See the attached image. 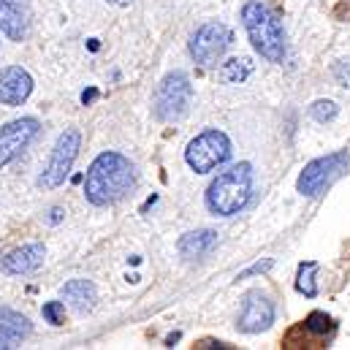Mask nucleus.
<instances>
[{
    "mask_svg": "<svg viewBox=\"0 0 350 350\" xmlns=\"http://www.w3.org/2000/svg\"><path fill=\"white\" fill-rule=\"evenodd\" d=\"M41 312H44L46 323H52V326H60V323H63V318H66V301H46Z\"/></svg>",
    "mask_w": 350,
    "mask_h": 350,
    "instance_id": "nucleus-21",
    "label": "nucleus"
},
{
    "mask_svg": "<svg viewBox=\"0 0 350 350\" xmlns=\"http://www.w3.org/2000/svg\"><path fill=\"white\" fill-rule=\"evenodd\" d=\"M274 323V301L261 293V291H250L242 299V312H239V332L245 334H261Z\"/></svg>",
    "mask_w": 350,
    "mask_h": 350,
    "instance_id": "nucleus-10",
    "label": "nucleus"
},
{
    "mask_svg": "<svg viewBox=\"0 0 350 350\" xmlns=\"http://www.w3.org/2000/svg\"><path fill=\"white\" fill-rule=\"evenodd\" d=\"M228 44H231V30L223 22H206L193 33L187 49L198 66L209 68V66H217L223 60Z\"/></svg>",
    "mask_w": 350,
    "mask_h": 350,
    "instance_id": "nucleus-8",
    "label": "nucleus"
},
{
    "mask_svg": "<svg viewBox=\"0 0 350 350\" xmlns=\"http://www.w3.org/2000/svg\"><path fill=\"white\" fill-rule=\"evenodd\" d=\"M30 27L27 0H0V33L11 41H22Z\"/></svg>",
    "mask_w": 350,
    "mask_h": 350,
    "instance_id": "nucleus-13",
    "label": "nucleus"
},
{
    "mask_svg": "<svg viewBox=\"0 0 350 350\" xmlns=\"http://www.w3.org/2000/svg\"><path fill=\"white\" fill-rule=\"evenodd\" d=\"M215 245H217V234H215L212 228H201V231L185 234V237L179 239L176 250H179V256H182L185 261H201V258H206V256L215 250Z\"/></svg>",
    "mask_w": 350,
    "mask_h": 350,
    "instance_id": "nucleus-15",
    "label": "nucleus"
},
{
    "mask_svg": "<svg viewBox=\"0 0 350 350\" xmlns=\"http://www.w3.org/2000/svg\"><path fill=\"white\" fill-rule=\"evenodd\" d=\"M38 128L41 125L36 117H19L0 128V169L16 161L27 150V144L38 136Z\"/></svg>",
    "mask_w": 350,
    "mask_h": 350,
    "instance_id": "nucleus-9",
    "label": "nucleus"
},
{
    "mask_svg": "<svg viewBox=\"0 0 350 350\" xmlns=\"http://www.w3.org/2000/svg\"><path fill=\"white\" fill-rule=\"evenodd\" d=\"M79 150H82V133H79L77 128L63 131V133L57 136V142H55V150H52V155H49L44 172L38 176V185L46 187V190L60 187V185L71 176V172H74V163H77V158H79Z\"/></svg>",
    "mask_w": 350,
    "mask_h": 350,
    "instance_id": "nucleus-6",
    "label": "nucleus"
},
{
    "mask_svg": "<svg viewBox=\"0 0 350 350\" xmlns=\"http://www.w3.org/2000/svg\"><path fill=\"white\" fill-rule=\"evenodd\" d=\"M33 77L22 66H8L0 71V103L3 106H22L33 95Z\"/></svg>",
    "mask_w": 350,
    "mask_h": 350,
    "instance_id": "nucleus-12",
    "label": "nucleus"
},
{
    "mask_svg": "<svg viewBox=\"0 0 350 350\" xmlns=\"http://www.w3.org/2000/svg\"><path fill=\"white\" fill-rule=\"evenodd\" d=\"M228 158H231V142L217 128H209V131L198 133L185 150V163L196 174H209V172L220 169Z\"/></svg>",
    "mask_w": 350,
    "mask_h": 350,
    "instance_id": "nucleus-5",
    "label": "nucleus"
},
{
    "mask_svg": "<svg viewBox=\"0 0 350 350\" xmlns=\"http://www.w3.org/2000/svg\"><path fill=\"white\" fill-rule=\"evenodd\" d=\"M242 22L247 30V38L253 49L269 63L285 60V30L280 25V16L261 0H250L242 8Z\"/></svg>",
    "mask_w": 350,
    "mask_h": 350,
    "instance_id": "nucleus-3",
    "label": "nucleus"
},
{
    "mask_svg": "<svg viewBox=\"0 0 350 350\" xmlns=\"http://www.w3.org/2000/svg\"><path fill=\"white\" fill-rule=\"evenodd\" d=\"M250 74H253V60L250 57H231L220 68V79L226 85H242Z\"/></svg>",
    "mask_w": 350,
    "mask_h": 350,
    "instance_id": "nucleus-17",
    "label": "nucleus"
},
{
    "mask_svg": "<svg viewBox=\"0 0 350 350\" xmlns=\"http://www.w3.org/2000/svg\"><path fill=\"white\" fill-rule=\"evenodd\" d=\"M92 98H95V90H88V92H82V100H85V103H90Z\"/></svg>",
    "mask_w": 350,
    "mask_h": 350,
    "instance_id": "nucleus-25",
    "label": "nucleus"
},
{
    "mask_svg": "<svg viewBox=\"0 0 350 350\" xmlns=\"http://www.w3.org/2000/svg\"><path fill=\"white\" fill-rule=\"evenodd\" d=\"M60 296H63L66 307H71V310L79 312V315L90 312V310L95 307V301H98V291H95V285H92L90 280H82V277L68 280V282L60 288Z\"/></svg>",
    "mask_w": 350,
    "mask_h": 350,
    "instance_id": "nucleus-14",
    "label": "nucleus"
},
{
    "mask_svg": "<svg viewBox=\"0 0 350 350\" xmlns=\"http://www.w3.org/2000/svg\"><path fill=\"white\" fill-rule=\"evenodd\" d=\"M350 166V152L348 150H340V152H329L323 158H315L304 166V172L296 179V190L307 198L318 196L323 187H329L337 176L342 174Z\"/></svg>",
    "mask_w": 350,
    "mask_h": 350,
    "instance_id": "nucleus-7",
    "label": "nucleus"
},
{
    "mask_svg": "<svg viewBox=\"0 0 350 350\" xmlns=\"http://www.w3.org/2000/svg\"><path fill=\"white\" fill-rule=\"evenodd\" d=\"M334 79L342 85V88H350V60H340L334 66Z\"/></svg>",
    "mask_w": 350,
    "mask_h": 350,
    "instance_id": "nucleus-22",
    "label": "nucleus"
},
{
    "mask_svg": "<svg viewBox=\"0 0 350 350\" xmlns=\"http://www.w3.org/2000/svg\"><path fill=\"white\" fill-rule=\"evenodd\" d=\"M33 326L25 315L14 312V310H3L0 312V350L16 348V342H22L25 337H30Z\"/></svg>",
    "mask_w": 350,
    "mask_h": 350,
    "instance_id": "nucleus-16",
    "label": "nucleus"
},
{
    "mask_svg": "<svg viewBox=\"0 0 350 350\" xmlns=\"http://www.w3.org/2000/svg\"><path fill=\"white\" fill-rule=\"evenodd\" d=\"M109 3H114V5H128L131 0H109Z\"/></svg>",
    "mask_w": 350,
    "mask_h": 350,
    "instance_id": "nucleus-26",
    "label": "nucleus"
},
{
    "mask_svg": "<svg viewBox=\"0 0 350 350\" xmlns=\"http://www.w3.org/2000/svg\"><path fill=\"white\" fill-rule=\"evenodd\" d=\"M337 114H340V106H337L334 100H315V103L310 106V117H312L315 122H332Z\"/></svg>",
    "mask_w": 350,
    "mask_h": 350,
    "instance_id": "nucleus-20",
    "label": "nucleus"
},
{
    "mask_svg": "<svg viewBox=\"0 0 350 350\" xmlns=\"http://www.w3.org/2000/svg\"><path fill=\"white\" fill-rule=\"evenodd\" d=\"M190 103H193V85L187 74L174 71L161 79V85L155 90L152 111L161 122H179L190 111Z\"/></svg>",
    "mask_w": 350,
    "mask_h": 350,
    "instance_id": "nucleus-4",
    "label": "nucleus"
},
{
    "mask_svg": "<svg viewBox=\"0 0 350 350\" xmlns=\"http://www.w3.org/2000/svg\"><path fill=\"white\" fill-rule=\"evenodd\" d=\"M301 332L307 337H312V340H321V337H326V334L334 332V321L326 312H310L304 318V323H301Z\"/></svg>",
    "mask_w": 350,
    "mask_h": 350,
    "instance_id": "nucleus-18",
    "label": "nucleus"
},
{
    "mask_svg": "<svg viewBox=\"0 0 350 350\" xmlns=\"http://www.w3.org/2000/svg\"><path fill=\"white\" fill-rule=\"evenodd\" d=\"M60 217H63V209H60V206L49 209V223H60Z\"/></svg>",
    "mask_w": 350,
    "mask_h": 350,
    "instance_id": "nucleus-24",
    "label": "nucleus"
},
{
    "mask_svg": "<svg viewBox=\"0 0 350 350\" xmlns=\"http://www.w3.org/2000/svg\"><path fill=\"white\" fill-rule=\"evenodd\" d=\"M253 166L250 163H237L228 172L217 174V179L206 190V209L217 217H234L239 215L247 201L253 198Z\"/></svg>",
    "mask_w": 350,
    "mask_h": 350,
    "instance_id": "nucleus-2",
    "label": "nucleus"
},
{
    "mask_svg": "<svg viewBox=\"0 0 350 350\" xmlns=\"http://www.w3.org/2000/svg\"><path fill=\"white\" fill-rule=\"evenodd\" d=\"M44 258H46V247L41 242H30V245H22V247L11 250L8 256H3L0 271L8 277H27L41 269Z\"/></svg>",
    "mask_w": 350,
    "mask_h": 350,
    "instance_id": "nucleus-11",
    "label": "nucleus"
},
{
    "mask_svg": "<svg viewBox=\"0 0 350 350\" xmlns=\"http://www.w3.org/2000/svg\"><path fill=\"white\" fill-rule=\"evenodd\" d=\"M315 271H318V263L307 261V263H301V266H299V277H296V288H299L304 296H310V299L318 293L315 280H312V277H315Z\"/></svg>",
    "mask_w": 350,
    "mask_h": 350,
    "instance_id": "nucleus-19",
    "label": "nucleus"
},
{
    "mask_svg": "<svg viewBox=\"0 0 350 350\" xmlns=\"http://www.w3.org/2000/svg\"><path fill=\"white\" fill-rule=\"evenodd\" d=\"M136 185L133 163L114 150L100 152L88 169L85 176V198L92 206H111L122 201Z\"/></svg>",
    "mask_w": 350,
    "mask_h": 350,
    "instance_id": "nucleus-1",
    "label": "nucleus"
},
{
    "mask_svg": "<svg viewBox=\"0 0 350 350\" xmlns=\"http://www.w3.org/2000/svg\"><path fill=\"white\" fill-rule=\"evenodd\" d=\"M274 263H271V258H266V261H258V263H253L250 269H245L242 274H239V280H247V277H253V274H263V271H269Z\"/></svg>",
    "mask_w": 350,
    "mask_h": 350,
    "instance_id": "nucleus-23",
    "label": "nucleus"
}]
</instances>
